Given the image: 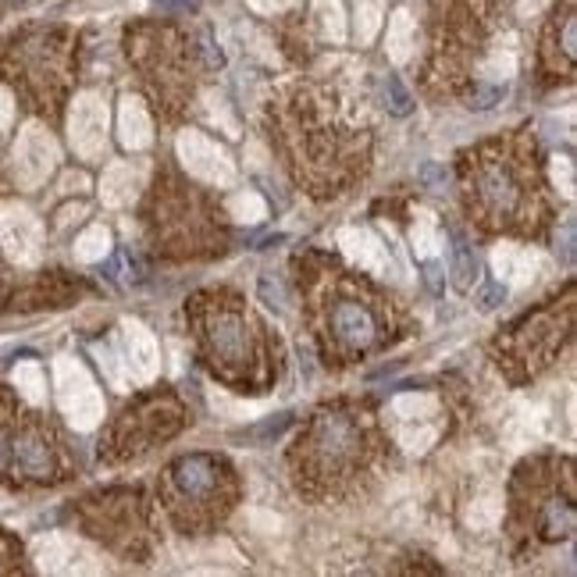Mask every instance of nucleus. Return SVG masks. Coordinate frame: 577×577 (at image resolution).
<instances>
[{"label":"nucleus","mask_w":577,"mask_h":577,"mask_svg":"<svg viewBox=\"0 0 577 577\" xmlns=\"http://www.w3.org/2000/svg\"><path fill=\"white\" fill-rule=\"evenodd\" d=\"M296 421V414H289V410H282V414H275V417H268V421H261V424H253V428H246V431H239L236 439H243V442H253V446H268V442H275L278 435H282L289 424Z\"/></svg>","instance_id":"nucleus-19"},{"label":"nucleus","mask_w":577,"mask_h":577,"mask_svg":"<svg viewBox=\"0 0 577 577\" xmlns=\"http://www.w3.org/2000/svg\"><path fill=\"white\" fill-rule=\"evenodd\" d=\"M75 456L68 449V439L61 424L50 414L25 407L22 421H18L15 442H11L8 460V481L11 488H54L72 481Z\"/></svg>","instance_id":"nucleus-15"},{"label":"nucleus","mask_w":577,"mask_h":577,"mask_svg":"<svg viewBox=\"0 0 577 577\" xmlns=\"http://www.w3.org/2000/svg\"><path fill=\"white\" fill-rule=\"evenodd\" d=\"M186 328L196 360L214 382L243 396H264L285 374V346L232 285H207L186 300Z\"/></svg>","instance_id":"nucleus-5"},{"label":"nucleus","mask_w":577,"mask_h":577,"mask_svg":"<svg viewBox=\"0 0 577 577\" xmlns=\"http://www.w3.org/2000/svg\"><path fill=\"white\" fill-rule=\"evenodd\" d=\"M506 300V289L499 282H492L488 278L485 282V289H481V296H478V303H481V310H492V307H499V303Z\"/></svg>","instance_id":"nucleus-24"},{"label":"nucleus","mask_w":577,"mask_h":577,"mask_svg":"<svg viewBox=\"0 0 577 577\" xmlns=\"http://www.w3.org/2000/svg\"><path fill=\"white\" fill-rule=\"evenodd\" d=\"M303 328L328 371H350L360 360L392 350L414 332L407 300L389 285L350 268L339 253L303 250L293 257Z\"/></svg>","instance_id":"nucleus-1"},{"label":"nucleus","mask_w":577,"mask_h":577,"mask_svg":"<svg viewBox=\"0 0 577 577\" xmlns=\"http://www.w3.org/2000/svg\"><path fill=\"white\" fill-rule=\"evenodd\" d=\"M0 193H4V182H0Z\"/></svg>","instance_id":"nucleus-28"},{"label":"nucleus","mask_w":577,"mask_h":577,"mask_svg":"<svg viewBox=\"0 0 577 577\" xmlns=\"http://www.w3.org/2000/svg\"><path fill=\"white\" fill-rule=\"evenodd\" d=\"M456 285L460 289H471V275L478 271V257H474V250L464 243V239H456Z\"/></svg>","instance_id":"nucleus-21"},{"label":"nucleus","mask_w":577,"mask_h":577,"mask_svg":"<svg viewBox=\"0 0 577 577\" xmlns=\"http://www.w3.org/2000/svg\"><path fill=\"white\" fill-rule=\"evenodd\" d=\"M139 221L147 246L171 264L214 261L232 243V225L221 200L189 179L171 157L157 164L147 200L139 207Z\"/></svg>","instance_id":"nucleus-6"},{"label":"nucleus","mask_w":577,"mask_h":577,"mask_svg":"<svg viewBox=\"0 0 577 577\" xmlns=\"http://www.w3.org/2000/svg\"><path fill=\"white\" fill-rule=\"evenodd\" d=\"M86 289H90V285L82 282V278H72V275H65V271H47V275H40L33 285H25L22 293L11 296V300H15V307H22V310L68 307V303L79 300Z\"/></svg>","instance_id":"nucleus-17"},{"label":"nucleus","mask_w":577,"mask_h":577,"mask_svg":"<svg viewBox=\"0 0 577 577\" xmlns=\"http://www.w3.org/2000/svg\"><path fill=\"white\" fill-rule=\"evenodd\" d=\"M189 421L193 417H189L186 399L171 385H154V389L136 392L129 403H122V410L111 417V424L100 435L97 453L107 467L139 464L164 442L179 439Z\"/></svg>","instance_id":"nucleus-14"},{"label":"nucleus","mask_w":577,"mask_h":577,"mask_svg":"<svg viewBox=\"0 0 577 577\" xmlns=\"http://www.w3.org/2000/svg\"><path fill=\"white\" fill-rule=\"evenodd\" d=\"M25 414V403L15 396V389L0 382V481H8V460H11V442H15L18 421Z\"/></svg>","instance_id":"nucleus-18"},{"label":"nucleus","mask_w":577,"mask_h":577,"mask_svg":"<svg viewBox=\"0 0 577 577\" xmlns=\"http://www.w3.org/2000/svg\"><path fill=\"white\" fill-rule=\"evenodd\" d=\"M11 289H15V282H11V271L8 264H4V257H0V310L11 303Z\"/></svg>","instance_id":"nucleus-25"},{"label":"nucleus","mask_w":577,"mask_h":577,"mask_svg":"<svg viewBox=\"0 0 577 577\" xmlns=\"http://www.w3.org/2000/svg\"><path fill=\"white\" fill-rule=\"evenodd\" d=\"M11 4H18V0H0V11H4V8H11Z\"/></svg>","instance_id":"nucleus-27"},{"label":"nucleus","mask_w":577,"mask_h":577,"mask_svg":"<svg viewBox=\"0 0 577 577\" xmlns=\"http://www.w3.org/2000/svg\"><path fill=\"white\" fill-rule=\"evenodd\" d=\"M506 535L513 560L528 563L577 531V481L574 460L567 453H535L517 464L506 488Z\"/></svg>","instance_id":"nucleus-7"},{"label":"nucleus","mask_w":577,"mask_h":577,"mask_svg":"<svg viewBox=\"0 0 577 577\" xmlns=\"http://www.w3.org/2000/svg\"><path fill=\"white\" fill-rule=\"evenodd\" d=\"M428 33L431 50L421 68L424 97H464L474 61L492 33V0H431Z\"/></svg>","instance_id":"nucleus-11"},{"label":"nucleus","mask_w":577,"mask_h":577,"mask_svg":"<svg viewBox=\"0 0 577 577\" xmlns=\"http://www.w3.org/2000/svg\"><path fill=\"white\" fill-rule=\"evenodd\" d=\"M574 47H577V8L574 0H563L553 11L538 47V75L545 86H560L574 79Z\"/></svg>","instance_id":"nucleus-16"},{"label":"nucleus","mask_w":577,"mask_h":577,"mask_svg":"<svg viewBox=\"0 0 577 577\" xmlns=\"http://www.w3.org/2000/svg\"><path fill=\"white\" fill-rule=\"evenodd\" d=\"M25 549L15 535L0 528V574H25Z\"/></svg>","instance_id":"nucleus-20"},{"label":"nucleus","mask_w":577,"mask_h":577,"mask_svg":"<svg viewBox=\"0 0 577 577\" xmlns=\"http://www.w3.org/2000/svg\"><path fill=\"white\" fill-rule=\"evenodd\" d=\"M392 464L396 449L371 399L321 403L285 453L296 496L310 506L357 503L371 496Z\"/></svg>","instance_id":"nucleus-3"},{"label":"nucleus","mask_w":577,"mask_h":577,"mask_svg":"<svg viewBox=\"0 0 577 577\" xmlns=\"http://www.w3.org/2000/svg\"><path fill=\"white\" fill-rule=\"evenodd\" d=\"M268 139L310 200H339L371 175L374 122L328 82H296L268 100Z\"/></svg>","instance_id":"nucleus-2"},{"label":"nucleus","mask_w":577,"mask_h":577,"mask_svg":"<svg viewBox=\"0 0 577 577\" xmlns=\"http://www.w3.org/2000/svg\"><path fill=\"white\" fill-rule=\"evenodd\" d=\"M442 268L439 264H424V282L431 285V293H442Z\"/></svg>","instance_id":"nucleus-26"},{"label":"nucleus","mask_w":577,"mask_h":577,"mask_svg":"<svg viewBox=\"0 0 577 577\" xmlns=\"http://www.w3.org/2000/svg\"><path fill=\"white\" fill-rule=\"evenodd\" d=\"M243 499V478L218 453H186L157 478V503L179 535L204 538L228 524Z\"/></svg>","instance_id":"nucleus-9"},{"label":"nucleus","mask_w":577,"mask_h":577,"mask_svg":"<svg viewBox=\"0 0 577 577\" xmlns=\"http://www.w3.org/2000/svg\"><path fill=\"white\" fill-rule=\"evenodd\" d=\"M385 100H389V111L396 114V118H407V114L414 111V100H410V93L403 90V82H399L396 75L385 79Z\"/></svg>","instance_id":"nucleus-22"},{"label":"nucleus","mask_w":577,"mask_h":577,"mask_svg":"<svg viewBox=\"0 0 577 577\" xmlns=\"http://www.w3.org/2000/svg\"><path fill=\"white\" fill-rule=\"evenodd\" d=\"M467 100H471V107L485 111V107H492L496 100H503V90H499V86H474V90L467 93Z\"/></svg>","instance_id":"nucleus-23"},{"label":"nucleus","mask_w":577,"mask_h":577,"mask_svg":"<svg viewBox=\"0 0 577 577\" xmlns=\"http://www.w3.org/2000/svg\"><path fill=\"white\" fill-rule=\"evenodd\" d=\"M72 521L86 538L129 563H147L157 542V510L143 485H111L72 503Z\"/></svg>","instance_id":"nucleus-13"},{"label":"nucleus","mask_w":577,"mask_h":577,"mask_svg":"<svg viewBox=\"0 0 577 577\" xmlns=\"http://www.w3.org/2000/svg\"><path fill=\"white\" fill-rule=\"evenodd\" d=\"M570 339H574V285H567L563 296L521 314L513 325L499 328L496 339L488 342V357L513 389H521L560 360Z\"/></svg>","instance_id":"nucleus-12"},{"label":"nucleus","mask_w":577,"mask_h":577,"mask_svg":"<svg viewBox=\"0 0 577 577\" xmlns=\"http://www.w3.org/2000/svg\"><path fill=\"white\" fill-rule=\"evenodd\" d=\"M79 72V36L65 25H40L11 36L0 47V79L25 104L57 129Z\"/></svg>","instance_id":"nucleus-8"},{"label":"nucleus","mask_w":577,"mask_h":577,"mask_svg":"<svg viewBox=\"0 0 577 577\" xmlns=\"http://www.w3.org/2000/svg\"><path fill=\"white\" fill-rule=\"evenodd\" d=\"M125 54L157 122H179L196 97V40L171 22H136L125 29Z\"/></svg>","instance_id":"nucleus-10"},{"label":"nucleus","mask_w":577,"mask_h":577,"mask_svg":"<svg viewBox=\"0 0 577 577\" xmlns=\"http://www.w3.org/2000/svg\"><path fill=\"white\" fill-rule=\"evenodd\" d=\"M456 179L467 221L481 236H549L556 221V200L531 129H513L460 150Z\"/></svg>","instance_id":"nucleus-4"}]
</instances>
